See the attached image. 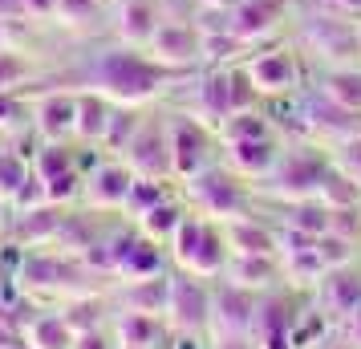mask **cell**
Segmentation results:
<instances>
[{
  "label": "cell",
  "mask_w": 361,
  "mask_h": 349,
  "mask_svg": "<svg viewBox=\"0 0 361 349\" xmlns=\"http://www.w3.org/2000/svg\"><path fill=\"white\" fill-rule=\"evenodd\" d=\"M175 78H183V73L159 66L154 57H147V49L118 45V49H106L90 61V69H85V90L106 94L114 106H142V102L159 98Z\"/></svg>",
  "instance_id": "cell-1"
},
{
  "label": "cell",
  "mask_w": 361,
  "mask_h": 349,
  "mask_svg": "<svg viewBox=\"0 0 361 349\" xmlns=\"http://www.w3.org/2000/svg\"><path fill=\"white\" fill-rule=\"evenodd\" d=\"M191 106H195V110H191V118H199L203 126L219 130L231 114L260 106V98H256L252 82H247L244 66H215V69H207V73L199 78L195 102H191Z\"/></svg>",
  "instance_id": "cell-2"
},
{
  "label": "cell",
  "mask_w": 361,
  "mask_h": 349,
  "mask_svg": "<svg viewBox=\"0 0 361 349\" xmlns=\"http://www.w3.org/2000/svg\"><path fill=\"white\" fill-rule=\"evenodd\" d=\"M183 195L191 200L199 216L215 219V224H228V219L244 216L247 212V191H244V179L228 171V166H207V171H199L195 179H187L183 183Z\"/></svg>",
  "instance_id": "cell-3"
},
{
  "label": "cell",
  "mask_w": 361,
  "mask_h": 349,
  "mask_svg": "<svg viewBox=\"0 0 361 349\" xmlns=\"http://www.w3.org/2000/svg\"><path fill=\"white\" fill-rule=\"evenodd\" d=\"M300 45L321 57L329 69L337 66H357L361 61V33H357V20H345L337 13H317V17L305 20L300 29Z\"/></svg>",
  "instance_id": "cell-4"
},
{
  "label": "cell",
  "mask_w": 361,
  "mask_h": 349,
  "mask_svg": "<svg viewBox=\"0 0 361 349\" xmlns=\"http://www.w3.org/2000/svg\"><path fill=\"white\" fill-rule=\"evenodd\" d=\"M329 171V154H321L317 147H296L288 154H280L276 171L264 179L268 191L284 203H300V200H317L321 179Z\"/></svg>",
  "instance_id": "cell-5"
},
{
  "label": "cell",
  "mask_w": 361,
  "mask_h": 349,
  "mask_svg": "<svg viewBox=\"0 0 361 349\" xmlns=\"http://www.w3.org/2000/svg\"><path fill=\"white\" fill-rule=\"evenodd\" d=\"M33 175L45 200L57 207H69L73 200H82V163H78V150L69 142H41L33 150Z\"/></svg>",
  "instance_id": "cell-6"
},
{
  "label": "cell",
  "mask_w": 361,
  "mask_h": 349,
  "mask_svg": "<svg viewBox=\"0 0 361 349\" xmlns=\"http://www.w3.org/2000/svg\"><path fill=\"white\" fill-rule=\"evenodd\" d=\"M163 321L171 333H207L212 329V288L203 284V276L171 272Z\"/></svg>",
  "instance_id": "cell-7"
},
{
  "label": "cell",
  "mask_w": 361,
  "mask_h": 349,
  "mask_svg": "<svg viewBox=\"0 0 361 349\" xmlns=\"http://www.w3.org/2000/svg\"><path fill=\"white\" fill-rule=\"evenodd\" d=\"M256 309H260V293L219 281L212 288V337L215 341H247L252 325H256Z\"/></svg>",
  "instance_id": "cell-8"
},
{
  "label": "cell",
  "mask_w": 361,
  "mask_h": 349,
  "mask_svg": "<svg viewBox=\"0 0 361 349\" xmlns=\"http://www.w3.org/2000/svg\"><path fill=\"white\" fill-rule=\"evenodd\" d=\"M166 134H171V166H175L179 183L195 179L199 171L212 166V126H203L191 114H171Z\"/></svg>",
  "instance_id": "cell-9"
},
{
  "label": "cell",
  "mask_w": 361,
  "mask_h": 349,
  "mask_svg": "<svg viewBox=\"0 0 361 349\" xmlns=\"http://www.w3.org/2000/svg\"><path fill=\"white\" fill-rule=\"evenodd\" d=\"M122 163L130 166L138 179H175L171 166V134H166V118H142L138 134L130 138V147L122 150Z\"/></svg>",
  "instance_id": "cell-10"
},
{
  "label": "cell",
  "mask_w": 361,
  "mask_h": 349,
  "mask_svg": "<svg viewBox=\"0 0 361 349\" xmlns=\"http://www.w3.org/2000/svg\"><path fill=\"white\" fill-rule=\"evenodd\" d=\"M244 73L256 98L260 102H272V98H293L296 85H300V61L296 53L288 49H268V53H256L244 61Z\"/></svg>",
  "instance_id": "cell-11"
},
{
  "label": "cell",
  "mask_w": 361,
  "mask_h": 349,
  "mask_svg": "<svg viewBox=\"0 0 361 349\" xmlns=\"http://www.w3.org/2000/svg\"><path fill=\"white\" fill-rule=\"evenodd\" d=\"M134 179H138V175H134L122 159H102V163H94L85 171L82 203L90 212H122L126 200H130Z\"/></svg>",
  "instance_id": "cell-12"
},
{
  "label": "cell",
  "mask_w": 361,
  "mask_h": 349,
  "mask_svg": "<svg viewBox=\"0 0 361 349\" xmlns=\"http://www.w3.org/2000/svg\"><path fill=\"white\" fill-rule=\"evenodd\" d=\"M147 57H154L159 66L175 69V73H187L191 66L203 61V33L199 25H187V20H166L154 29L147 45Z\"/></svg>",
  "instance_id": "cell-13"
},
{
  "label": "cell",
  "mask_w": 361,
  "mask_h": 349,
  "mask_svg": "<svg viewBox=\"0 0 361 349\" xmlns=\"http://www.w3.org/2000/svg\"><path fill=\"white\" fill-rule=\"evenodd\" d=\"M33 130L41 142H73L78 134V94L53 90L33 106Z\"/></svg>",
  "instance_id": "cell-14"
},
{
  "label": "cell",
  "mask_w": 361,
  "mask_h": 349,
  "mask_svg": "<svg viewBox=\"0 0 361 349\" xmlns=\"http://www.w3.org/2000/svg\"><path fill=\"white\" fill-rule=\"evenodd\" d=\"M288 8H293V0H240L228 13V29L244 45H252V41H264V37L276 33L280 20L288 17Z\"/></svg>",
  "instance_id": "cell-15"
},
{
  "label": "cell",
  "mask_w": 361,
  "mask_h": 349,
  "mask_svg": "<svg viewBox=\"0 0 361 349\" xmlns=\"http://www.w3.org/2000/svg\"><path fill=\"white\" fill-rule=\"evenodd\" d=\"M159 25H163L159 0H122L118 13H114V33H118V41L130 45V49H147Z\"/></svg>",
  "instance_id": "cell-16"
},
{
  "label": "cell",
  "mask_w": 361,
  "mask_h": 349,
  "mask_svg": "<svg viewBox=\"0 0 361 349\" xmlns=\"http://www.w3.org/2000/svg\"><path fill=\"white\" fill-rule=\"evenodd\" d=\"M78 333L69 329L61 309H37L20 321V345L25 349H73Z\"/></svg>",
  "instance_id": "cell-17"
},
{
  "label": "cell",
  "mask_w": 361,
  "mask_h": 349,
  "mask_svg": "<svg viewBox=\"0 0 361 349\" xmlns=\"http://www.w3.org/2000/svg\"><path fill=\"white\" fill-rule=\"evenodd\" d=\"M280 163L276 138H260V142H224V166L235 171L240 179H268Z\"/></svg>",
  "instance_id": "cell-18"
},
{
  "label": "cell",
  "mask_w": 361,
  "mask_h": 349,
  "mask_svg": "<svg viewBox=\"0 0 361 349\" xmlns=\"http://www.w3.org/2000/svg\"><path fill=\"white\" fill-rule=\"evenodd\" d=\"M166 288H171V272L163 276H147V281H122V288L114 293L118 313H166Z\"/></svg>",
  "instance_id": "cell-19"
},
{
  "label": "cell",
  "mask_w": 361,
  "mask_h": 349,
  "mask_svg": "<svg viewBox=\"0 0 361 349\" xmlns=\"http://www.w3.org/2000/svg\"><path fill=\"white\" fill-rule=\"evenodd\" d=\"M224 228V240H228V252L231 256H276L280 244H276V232H268L260 219H247V216H235Z\"/></svg>",
  "instance_id": "cell-20"
},
{
  "label": "cell",
  "mask_w": 361,
  "mask_h": 349,
  "mask_svg": "<svg viewBox=\"0 0 361 349\" xmlns=\"http://www.w3.org/2000/svg\"><path fill=\"white\" fill-rule=\"evenodd\" d=\"M110 114H114V102L106 98V94H98V90H78V134H73V142L102 150Z\"/></svg>",
  "instance_id": "cell-21"
},
{
  "label": "cell",
  "mask_w": 361,
  "mask_h": 349,
  "mask_svg": "<svg viewBox=\"0 0 361 349\" xmlns=\"http://www.w3.org/2000/svg\"><path fill=\"white\" fill-rule=\"evenodd\" d=\"M321 305L337 317H353L361 309V272H353V264L329 268L321 281Z\"/></svg>",
  "instance_id": "cell-22"
},
{
  "label": "cell",
  "mask_w": 361,
  "mask_h": 349,
  "mask_svg": "<svg viewBox=\"0 0 361 349\" xmlns=\"http://www.w3.org/2000/svg\"><path fill=\"white\" fill-rule=\"evenodd\" d=\"M166 321L150 313H114V341L134 349H163L166 345Z\"/></svg>",
  "instance_id": "cell-23"
},
{
  "label": "cell",
  "mask_w": 361,
  "mask_h": 349,
  "mask_svg": "<svg viewBox=\"0 0 361 349\" xmlns=\"http://www.w3.org/2000/svg\"><path fill=\"white\" fill-rule=\"evenodd\" d=\"M33 187V154L17 147H0V200L17 207V200Z\"/></svg>",
  "instance_id": "cell-24"
},
{
  "label": "cell",
  "mask_w": 361,
  "mask_h": 349,
  "mask_svg": "<svg viewBox=\"0 0 361 349\" xmlns=\"http://www.w3.org/2000/svg\"><path fill=\"white\" fill-rule=\"evenodd\" d=\"M276 256H231L228 268H224V281L228 284H240L247 293H264L268 284L276 281Z\"/></svg>",
  "instance_id": "cell-25"
},
{
  "label": "cell",
  "mask_w": 361,
  "mask_h": 349,
  "mask_svg": "<svg viewBox=\"0 0 361 349\" xmlns=\"http://www.w3.org/2000/svg\"><path fill=\"white\" fill-rule=\"evenodd\" d=\"M317 94L329 102H337L345 110H357L361 114V69L357 66H337V69H325L317 78Z\"/></svg>",
  "instance_id": "cell-26"
},
{
  "label": "cell",
  "mask_w": 361,
  "mask_h": 349,
  "mask_svg": "<svg viewBox=\"0 0 361 349\" xmlns=\"http://www.w3.org/2000/svg\"><path fill=\"white\" fill-rule=\"evenodd\" d=\"M61 317L69 321V329L73 333H94L106 325V317H110V300L102 297V293H78V297H69L57 305Z\"/></svg>",
  "instance_id": "cell-27"
},
{
  "label": "cell",
  "mask_w": 361,
  "mask_h": 349,
  "mask_svg": "<svg viewBox=\"0 0 361 349\" xmlns=\"http://www.w3.org/2000/svg\"><path fill=\"white\" fill-rule=\"evenodd\" d=\"M183 219H187V207L175 195H166L163 203H154L150 212H142V216L134 219V228L142 235H150V240H159V244H171V235L179 232Z\"/></svg>",
  "instance_id": "cell-28"
},
{
  "label": "cell",
  "mask_w": 361,
  "mask_h": 349,
  "mask_svg": "<svg viewBox=\"0 0 361 349\" xmlns=\"http://www.w3.org/2000/svg\"><path fill=\"white\" fill-rule=\"evenodd\" d=\"M215 134H219V142H260V138H272V118L264 106H252V110L231 114Z\"/></svg>",
  "instance_id": "cell-29"
},
{
  "label": "cell",
  "mask_w": 361,
  "mask_h": 349,
  "mask_svg": "<svg viewBox=\"0 0 361 349\" xmlns=\"http://www.w3.org/2000/svg\"><path fill=\"white\" fill-rule=\"evenodd\" d=\"M138 126H142L138 106H114L110 126H106V138H102V154L106 159H122V150L130 147V138L138 134Z\"/></svg>",
  "instance_id": "cell-30"
},
{
  "label": "cell",
  "mask_w": 361,
  "mask_h": 349,
  "mask_svg": "<svg viewBox=\"0 0 361 349\" xmlns=\"http://www.w3.org/2000/svg\"><path fill=\"white\" fill-rule=\"evenodd\" d=\"M317 200L325 203L329 212H345V207H357V203H361V187L353 183L345 171H337V166H333V159H329V171H325V179H321Z\"/></svg>",
  "instance_id": "cell-31"
},
{
  "label": "cell",
  "mask_w": 361,
  "mask_h": 349,
  "mask_svg": "<svg viewBox=\"0 0 361 349\" xmlns=\"http://www.w3.org/2000/svg\"><path fill=\"white\" fill-rule=\"evenodd\" d=\"M284 272H288V284H296V288H309V284L321 288L329 264L317 256V248H309V252H293V256H284Z\"/></svg>",
  "instance_id": "cell-32"
},
{
  "label": "cell",
  "mask_w": 361,
  "mask_h": 349,
  "mask_svg": "<svg viewBox=\"0 0 361 349\" xmlns=\"http://www.w3.org/2000/svg\"><path fill=\"white\" fill-rule=\"evenodd\" d=\"M329 224H333V212L321 200L288 203V228H300V232H309V235H325Z\"/></svg>",
  "instance_id": "cell-33"
},
{
  "label": "cell",
  "mask_w": 361,
  "mask_h": 349,
  "mask_svg": "<svg viewBox=\"0 0 361 349\" xmlns=\"http://www.w3.org/2000/svg\"><path fill=\"white\" fill-rule=\"evenodd\" d=\"M171 191H166V183L163 179H134V187H130V200H126V212H130L134 219L142 216V212H150L154 203H163Z\"/></svg>",
  "instance_id": "cell-34"
},
{
  "label": "cell",
  "mask_w": 361,
  "mask_h": 349,
  "mask_svg": "<svg viewBox=\"0 0 361 349\" xmlns=\"http://www.w3.org/2000/svg\"><path fill=\"white\" fill-rule=\"evenodd\" d=\"M353 244H357V240H349V235L325 232L321 240H317V256H321L329 268H345V264H353V256H357Z\"/></svg>",
  "instance_id": "cell-35"
},
{
  "label": "cell",
  "mask_w": 361,
  "mask_h": 349,
  "mask_svg": "<svg viewBox=\"0 0 361 349\" xmlns=\"http://www.w3.org/2000/svg\"><path fill=\"white\" fill-rule=\"evenodd\" d=\"M29 73H33V66L20 53L0 49V94H17L20 85L29 82Z\"/></svg>",
  "instance_id": "cell-36"
},
{
  "label": "cell",
  "mask_w": 361,
  "mask_h": 349,
  "mask_svg": "<svg viewBox=\"0 0 361 349\" xmlns=\"http://www.w3.org/2000/svg\"><path fill=\"white\" fill-rule=\"evenodd\" d=\"M325 333V313H300L288 329V345L293 349H309L317 337Z\"/></svg>",
  "instance_id": "cell-37"
},
{
  "label": "cell",
  "mask_w": 361,
  "mask_h": 349,
  "mask_svg": "<svg viewBox=\"0 0 361 349\" xmlns=\"http://www.w3.org/2000/svg\"><path fill=\"white\" fill-rule=\"evenodd\" d=\"M25 118H29V110H25L20 94H0V134H20Z\"/></svg>",
  "instance_id": "cell-38"
},
{
  "label": "cell",
  "mask_w": 361,
  "mask_h": 349,
  "mask_svg": "<svg viewBox=\"0 0 361 349\" xmlns=\"http://www.w3.org/2000/svg\"><path fill=\"white\" fill-rule=\"evenodd\" d=\"M329 159H333L337 171H345V175L361 187V138H349V142H341V147H333Z\"/></svg>",
  "instance_id": "cell-39"
},
{
  "label": "cell",
  "mask_w": 361,
  "mask_h": 349,
  "mask_svg": "<svg viewBox=\"0 0 361 349\" xmlns=\"http://www.w3.org/2000/svg\"><path fill=\"white\" fill-rule=\"evenodd\" d=\"M98 4L102 0H61L57 4V20L61 25H73V29L78 25H90V20L98 17Z\"/></svg>",
  "instance_id": "cell-40"
},
{
  "label": "cell",
  "mask_w": 361,
  "mask_h": 349,
  "mask_svg": "<svg viewBox=\"0 0 361 349\" xmlns=\"http://www.w3.org/2000/svg\"><path fill=\"white\" fill-rule=\"evenodd\" d=\"M17 4H20V17L49 20V17H57V4H61V0H17Z\"/></svg>",
  "instance_id": "cell-41"
},
{
  "label": "cell",
  "mask_w": 361,
  "mask_h": 349,
  "mask_svg": "<svg viewBox=\"0 0 361 349\" xmlns=\"http://www.w3.org/2000/svg\"><path fill=\"white\" fill-rule=\"evenodd\" d=\"M166 349H212L207 333H166Z\"/></svg>",
  "instance_id": "cell-42"
},
{
  "label": "cell",
  "mask_w": 361,
  "mask_h": 349,
  "mask_svg": "<svg viewBox=\"0 0 361 349\" xmlns=\"http://www.w3.org/2000/svg\"><path fill=\"white\" fill-rule=\"evenodd\" d=\"M73 349H118V341H110L106 329H94V333H78Z\"/></svg>",
  "instance_id": "cell-43"
},
{
  "label": "cell",
  "mask_w": 361,
  "mask_h": 349,
  "mask_svg": "<svg viewBox=\"0 0 361 349\" xmlns=\"http://www.w3.org/2000/svg\"><path fill=\"white\" fill-rule=\"evenodd\" d=\"M199 4H203V8H212V13H231L240 0H199Z\"/></svg>",
  "instance_id": "cell-44"
},
{
  "label": "cell",
  "mask_w": 361,
  "mask_h": 349,
  "mask_svg": "<svg viewBox=\"0 0 361 349\" xmlns=\"http://www.w3.org/2000/svg\"><path fill=\"white\" fill-rule=\"evenodd\" d=\"M349 337H353V345L361 349V309L353 317H349Z\"/></svg>",
  "instance_id": "cell-45"
},
{
  "label": "cell",
  "mask_w": 361,
  "mask_h": 349,
  "mask_svg": "<svg viewBox=\"0 0 361 349\" xmlns=\"http://www.w3.org/2000/svg\"><path fill=\"white\" fill-rule=\"evenodd\" d=\"M337 13H361V0H329Z\"/></svg>",
  "instance_id": "cell-46"
},
{
  "label": "cell",
  "mask_w": 361,
  "mask_h": 349,
  "mask_svg": "<svg viewBox=\"0 0 361 349\" xmlns=\"http://www.w3.org/2000/svg\"><path fill=\"white\" fill-rule=\"evenodd\" d=\"M8 212H13V207H8V203L0 200V232H4V228H8V224H13V219H8Z\"/></svg>",
  "instance_id": "cell-47"
},
{
  "label": "cell",
  "mask_w": 361,
  "mask_h": 349,
  "mask_svg": "<svg viewBox=\"0 0 361 349\" xmlns=\"http://www.w3.org/2000/svg\"><path fill=\"white\" fill-rule=\"evenodd\" d=\"M0 49H8V17H0Z\"/></svg>",
  "instance_id": "cell-48"
},
{
  "label": "cell",
  "mask_w": 361,
  "mask_h": 349,
  "mask_svg": "<svg viewBox=\"0 0 361 349\" xmlns=\"http://www.w3.org/2000/svg\"><path fill=\"white\" fill-rule=\"evenodd\" d=\"M118 349H134V345H118Z\"/></svg>",
  "instance_id": "cell-49"
},
{
  "label": "cell",
  "mask_w": 361,
  "mask_h": 349,
  "mask_svg": "<svg viewBox=\"0 0 361 349\" xmlns=\"http://www.w3.org/2000/svg\"><path fill=\"white\" fill-rule=\"evenodd\" d=\"M357 33H361V20H357Z\"/></svg>",
  "instance_id": "cell-50"
},
{
  "label": "cell",
  "mask_w": 361,
  "mask_h": 349,
  "mask_svg": "<svg viewBox=\"0 0 361 349\" xmlns=\"http://www.w3.org/2000/svg\"><path fill=\"white\" fill-rule=\"evenodd\" d=\"M357 216H361V203H357Z\"/></svg>",
  "instance_id": "cell-51"
},
{
  "label": "cell",
  "mask_w": 361,
  "mask_h": 349,
  "mask_svg": "<svg viewBox=\"0 0 361 349\" xmlns=\"http://www.w3.org/2000/svg\"><path fill=\"white\" fill-rule=\"evenodd\" d=\"M20 349H25V345H20Z\"/></svg>",
  "instance_id": "cell-52"
}]
</instances>
